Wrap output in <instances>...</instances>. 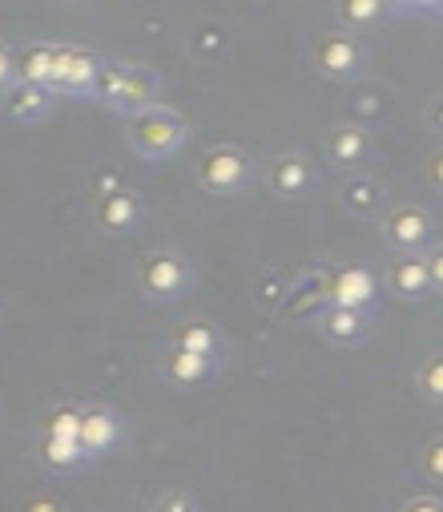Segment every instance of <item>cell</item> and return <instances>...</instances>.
I'll list each match as a JSON object with an SVG mask.
<instances>
[{
	"label": "cell",
	"instance_id": "1",
	"mask_svg": "<svg viewBox=\"0 0 443 512\" xmlns=\"http://www.w3.org/2000/svg\"><path fill=\"white\" fill-rule=\"evenodd\" d=\"M125 142L145 162H166V158H174V154L186 150L190 121L178 109H170V105H150V109H141V113H129Z\"/></svg>",
	"mask_w": 443,
	"mask_h": 512
},
{
	"label": "cell",
	"instance_id": "2",
	"mask_svg": "<svg viewBox=\"0 0 443 512\" xmlns=\"http://www.w3.org/2000/svg\"><path fill=\"white\" fill-rule=\"evenodd\" d=\"M137 291L150 303H178L194 291V263L174 246H158L137 263Z\"/></svg>",
	"mask_w": 443,
	"mask_h": 512
},
{
	"label": "cell",
	"instance_id": "3",
	"mask_svg": "<svg viewBox=\"0 0 443 512\" xmlns=\"http://www.w3.org/2000/svg\"><path fill=\"white\" fill-rule=\"evenodd\" d=\"M194 178H198L202 194H210V198H242L254 186V158H250V150L222 142L198 158Z\"/></svg>",
	"mask_w": 443,
	"mask_h": 512
},
{
	"label": "cell",
	"instance_id": "4",
	"mask_svg": "<svg viewBox=\"0 0 443 512\" xmlns=\"http://www.w3.org/2000/svg\"><path fill=\"white\" fill-rule=\"evenodd\" d=\"M93 97L121 113H141V109L158 105V73H150L145 65H129V61H121V65L105 61L97 73Z\"/></svg>",
	"mask_w": 443,
	"mask_h": 512
},
{
	"label": "cell",
	"instance_id": "5",
	"mask_svg": "<svg viewBox=\"0 0 443 512\" xmlns=\"http://www.w3.org/2000/svg\"><path fill=\"white\" fill-rule=\"evenodd\" d=\"M311 65H315V73L327 77V81H351V77H359V73L371 65V53H367V45L359 41V33L335 29V33H323V37L311 45Z\"/></svg>",
	"mask_w": 443,
	"mask_h": 512
},
{
	"label": "cell",
	"instance_id": "6",
	"mask_svg": "<svg viewBox=\"0 0 443 512\" xmlns=\"http://www.w3.org/2000/svg\"><path fill=\"white\" fill-rule=\"evenodd\" d=\"M379 234L387 242V250L395 254H427L439 238H435V218L431 210L415 206V202H403V206H391L383 218H379Z\"/></svg>",
	"mask_w": 443,
	"mask_h": 512
},
{
	"label": "cell",
	"instance_id": "7",
	"mask_svg": "<svg viewBox=\"0 0 443 512\" xmlns=\"http://www.w3.org/2000/svg\"><path fill=\"white\" fill-rule=\"evenodd\" d=\"M319 186V170L307 154L299 150H282L270 158L266 166V190L278 198V202H307Z\"/></svg>",
	"mask_w": 443,
	"mask_h": 512
},
{
	"label": "cell",
	"instance_id": "8",
	"mask_svg": "<svg viewBox=\"0 0 443 512\" xmlns=\"http://www.w3.org/2000/svg\"><path fill=\"white\" fill-rule=\"evenodd\" d=\"M379 279L367 267H335L323 279V303L335 307H355V311H375L379 303Z\"/></svg>",
	"mask_w": 443,
	"mask_h": 512
},
{
	"label": "cell",
	"instance_id": "9",
	"mask_svg": "<svg viewBox=\"0 0 443 512\" xmlns=\"http://www.w3.org/2000/svg\"><path fill=\"white\" fill-rule=\"evenodd\" d=\"M315 331L323 335V343L331 347H359L371 339L375 331V311H355V307H335L323 303L315 311Z\"/></svg>",
	"mask_w": 443,
	"mask_h": 512
},
{
	"label": "cell",
	"instance_id": "10",
	"mask_svg": "<svg viewBox=\"0 0 443 512\" xmlns=\"http://www.w3.org/2000/svg\"><path fill=\"white\" fill-rule=\"evenodd\" d=\"M323 150H327V162L335 170L359 174L375 158V138H371V130H367L363 121H343V125H335V130L327 134Z\"/></svg>",
	"mask_w": 443,
	"mask_h": 512
},
{
	"label": "cell",
	"instance_id": "11",
	"mask_svg": "<svg viewBox=\"0 0 443 512\" xmlns=\"http://www.w3.org/2000/svg\"><path fill=\"white\" fill-rule=\"evenodd\" d=\"M125 444V420L117 408L109 404H85L81 412V448L89 452V460H105L113 452H121Z\"/></svg>",
	"mask_w": 443,
	"mask_h": 512
},
{
	"label": "cell",
	"instance_id": "12",
	"mask_svg": "<svg viewBox=\"0 0 443 512\" xmlns=\"http://www.w3.org/2000/svg\"><path fill=\"white\" fill-rule=\"evenodd\" d=\"M218 363L222 359L194 355V351H182V347H166L162 379L170 383L174 392H206V388H214V383H218Z\"/></svg>",
	"mask_w": 443,
	"mask_h": 512
},
{
	"label": "cell",
	"instance_id": "13",
	"mask_svg": "<svg viewBox=\"0 0 443 512\" xmlns=\"http://www.w3.org/2000/svg\"><path fill=\"white\" fill-rule=\"evenodd\" d=\"M141 222H145V202H141L129 186H121V190H113V194H97V202H93V226H97L101 234L125 238V234H133Z\"/></svg>",
	"mask_w": 443,
	"mask_h": 512
},
{
	"label": "cell",
	"instance_id": "14",
	"mask_svg": "<svg viewBox=\"0 0 443 512\" xmlns=\"http://www.w3.org/2000/svg\"><path fill=\"white\" fill-rule=\"evenodd\" d=\"M383 291L403 299V303H423L431 299V271H427V254H395L383 271Z\"/></svg>",
	"mask_w": 443,
	"mask_h": 512
},
{
	"label": "cell",
	"instance_id": "15",
	"mask_svg": "<svg viewBox=\"0 0 443 512\" xmlns=\"http://www.w3.org/2000/svg\"><path fill=\"white\" fill-rule=\"evenodd\" d=\"M101 57L89 49H73V45H57V73H53V89L57 93H85L93 97L97 73H101Z\"/></svg>",
	"mask_w": 443,
	"mask_h": 512
},
{
	"label": "cell",
	"instance_id": "16",
	"mask_svg": "<svg viewBox=\"0 0 443 512\" xmlns=\"http://www.w3.org/2000/svg\"><path fill=\"white\" fill-rule=\"evenodd\" d=\"M57 97H61V93L49 89V85L17 81V85L5 93V101H0V109H5V117H13L17 125H37L41 117H49V109H53Z\"/></svg>",
	"mask_w": 443,
	"mask_h": 512
},
{
	"label": "cell",
	"instance_id": "17",
	"mask_svg": "<svg viewBox=\"0 0 443 512\" xmlns=\"http://www.w3.org/2000/svg\"><path fill=\"white\" fill-rule=\"evenodd\" d=\"M33 460L49 472V476H73V472H81L85 464H93L89 460V452L81 448V440H61V436H37V444H33Z\"/></svg>",
	"mask_w": 443,
	"mask_h": 512
},
{
	"label": "cell",
	"instance_id": "18",
	"mask_svg": "<svg viewBox=\"0 0 443 512\" xmlns=\"http://www.w3.org/2000/svg\"><path fill=\"white\" fill-rule=\"evenodd\" d=\"M383 198H387V190L371 174H347V182L339 186V206L351 218H383L387 214Z\"/></svg>",
	"mask_w": 443,
	"mask_h": 512
},
{
	"label": "cell",
	"instance_id": "19",
	"mask_svg": "<svg viewBox=\"0 0 443 512\" xmlns=\"http://www.w3.org/2000/svg\"><path fill=\"white\" fill-rule=\"evenodd\" d=\"M170 347H182V351H194V355H210V359H222L226 351V335L214 319H186L174 327L170 335Z\"/></svg>",
	"mask_w": 443,
	"mask_h": 512
},
{
	"label": "cell",
	"instance_id": "20",
	"mask_svg": "<svg viewBox=\"0 0 443 512\" xmlns=\"http://www.w3.org/2000/svg\"><path fill=\"white\" fill-rule=\"evenodd\" d=\"M53 73H57V45H29L17 53V81L53 89Z\"/></svg>",
	"mask_w": 443,
	"mask_h": 512
},
{
	"label": "cell",
	"instance_id": "21",
	"mask_svg": "<svg viewBox=\"0 0 443 512\" xmlns=\"http://www.w3.org/2000/svg\"><path fill=\"white\" fill-rule=\"evenodd\" d=\"M335 17L347 33H367L387 21V0H339Z\"/></svg>",
	"mask_w": 443,
	"mask_h": 512
},
{
	"label": "cell",
	"instance_id": "22",
	"mask_svg": "<svg viewBox=\"0 0 443 512\" xmlns=\"http://www.w3.org/2000/svg\"><path fill=\"white\" fill-rule=\"evenodd\" d=\"M415 392L423 404L443 408V351H431L419 367H415Z\"/></svg>",
	"mask_w": 443,
	"mask_h": 512
},
{
	"label": "cell",
	"instance_id": "23",
	"mask_svg": "<svg viewBox=\"0 0 443 512\" xmlns=\"http://www.w3.org/2000/svg\"><path fill=\"white\" fill-rule=\"evenodd\" d=\"M81 412H85V404H53L45 412L41 432L45 436H61V440H81Z\"/></svg>",
	"mask_w": 443,
	"mask_h": 512
},
{
	"label": "cell",
	"instance_id": "24",
	"mask_svg": "<svg viewBox=\"0 0 443 512\" xmlns=\"http://www.w3.org/2000/svg\"><path fill=\"white\" fill-rule=\"evenodd\" d=\"M415 468H419V476H423V480H431L435 488H443V432H439V436H431V440H423Z\"/></svg>",
	"mask_w": 443,
	"mask_h": 512
},
{
	"label": "cell",
	"instance_id": "25",
	"mask_svg": "<svg viewBox=\"0 0 443 512\" xmlns=\"http://www.w3.org/2000/svg\"><path fill=\"white\" fill-rule=\"evenodd\" d=\"M150 512H202V508L190 492H166V496H158V504Z\"/></svg>",
	"mask_w": 443,
	"mask_h": 512
},
{
	"label": "cell",
	"instance_id": "26",
	"mask_svg": "<svg viewBox=\"0 0 443 512\" xmlns=\"http://www.w3.org/2000/svg\"><path fill=\"white\" fill-rule=\"evenodd\" d=\"M21 512H69V504L57 496V492H37L21 504Z\"/></svg>",
	"mask_w": 443,
	"mask_h": 512
},
{
	"label": "cell",
	"instance_id": "27",
	"mask_svg": "<svg viewBox=\"0 0 443 512\" xmlns=\"http://www.w3.org/2000/svg\"><path fill=\"white\" fill-rule=\"evenodd\" d=\"M17 85V53L0 45V97Z\"/></svg>",
	"mask_w": 443,
	"mask_h": 512
},
{
	"label": "cell",
	"instance_id": "28",
	"mask_svg": "<svg viewBox=\"0 0 443 512\" xmlns=\"http://www.w3.org/2000/svg\"><path fill=\"white\" fill-rule=\"evenodd\" d=\"M427 271H431V291L443 295V242H435L427 250Z\"/></svg>",
	"mask_w": 443,
	"mask_h": 512
},
{
	"label": "cell",
	"instance_id": "29",
	"mask_svg": "<svg viewBox=\"0 0 443 512\" xmlns=\"http://www.w3.org/2000/svg\"><path fill=\"white\" fill-rule=\"evenodd\" d=\"M395 512H443V500H439V496H431V492H423V496L403 500Z\"/></svg>",
	"mask_w": 443,
	"mask_h": 512
},
{
	"label": "cell",
	"instance_id": "30",
	"mask_svg": "<svg viewBox=\"0 0 443 512\" xmlns=\"http://www.w3.org/2000/svg\"><path fill=\"white\" fill-rule=\"evenodd\" d=\"M222 45H226V33H222L218 25H206V29L198 33V53H206V49H210V53H218Z\"/></svg>",
	"mask_w": 443,
	"mask_h": 512
},
{
	"label": "cell",
	"instance_id": "31",
	"mask_svg": "<svg viewBox=\"0 0 443 512\" xmlns=\"http://www.w3.org/2000/svg\"><path fill=\"white\" fill-rule=\"evenodd\" d=\"M427 182H431V186L443 194V146H439V150L427 158Z\"/></svg>",
	"mask_w": 443,
	"mask_h": 512
},
{
	"label": "cell",
	"instance_id": "32",
	"mask_svg": "<svg viewBox=\"0 0 443 512\" xmlns=\"http://www.w3.org/2000/svg\"><path fill=\"white\" fill-rule=\"evenodd\" d=\"M427 125L435 134H443V93H435V101L427 105Z\"/></svg>",
	"mask_w": 443,
	"mask_h": 512
},
{
	"label": "cell",
	"instance_id": "33",
	"mask_svg": "<svg viewBox=\"0 0 443 512\" xmlns=\"http://www.w3.org/2000/svg\"><path fill=\"white\" fill-rule=\"evenodd\" d=\"M435 5H443V0H435Z\"/></svg>",
	"mask_w": 443,
	"mask_h": 512
}]
</instances>
